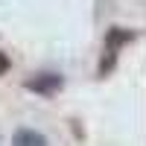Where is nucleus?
Listing matches in <instances>:
<instances>
[{
    "mask_svg": "<svg viewBox=\"0 0 146 146\" xmlns=\"http://www.w3.org/2000/svg\"><path fill=\"white\" fill-rule=\"evenodd\" d=\"M62 85L64 79L58 76V73H35L32 79H27V88L35 91V94H41V96H53L62 91Z\"/></svg>",
    "mask_w": 146,
    "mask_h": 146,
    "instance_id": "nucleus-1",
    "label": "nucleus"
},
{
    "mask_svg": "<svg viewBox=\"0 0 146 146\" xmlns=\"http://www.w3.org/2000/svg\"><path fill=\"white\" fill-rule=\"evenodd\" d=\"M12 146H47V137L35 129H18L12 135Z\"/></svg>",
    "mask_w": 146,
    "mask_h": 146,
    "instance_id": "nucleus-2",
    "label": "nucleus"
},
{
    "mask_svg": "<svg viewBox=\"0 0 146 146\" xmlns=\"http://www.w3.org/2000/svg\"><path fill=\"white\" fill-rule=\"evenodd\" d=\"M126 41H131V32H126V29H111L108 32V50H117L120 44H126Z\"/></svg>",
    "mask_w": 146,
    "mask_h": 146,
    "instance_id": "nucleus-3",
    "label": "nucleus"
},
{
    "mask_svg": "<svg viewBox=\"0 0 146 146\" xmlns=\"http://www.w3.org/2000/svg\"><path fill=\"white\" fill-rule=\"evenodd\" d=\"M9 67H12V62H9V56H6V53H0V76H3V73H6Z\"/></svg>",
    "mask_w": 146,
    "mask_h": 146,
    "instance_id": "nucleus-4",
    "label": "nucleus"
}]
</instances>
